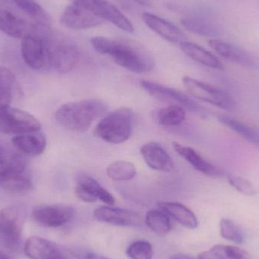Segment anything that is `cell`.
<instances>
[{
  "label": "cell",
  "mask_w": 259,
  "mask_h": 259,
  "mask_svg": "<svg viewBox=\"0 0 259 259\" xmlns=\"http://www.w3.org/2000/svg\"><path fill=\"white\" fill-rule=\"evenodd\" d=\"M91 44L97 53L111 56L117 65L132 72L146 74L155 67L152 55L137 42L94 36Z\"/></svg>",
  "instance_id": "obj_1"
},
{
  "label": "cell",
  "mask_w": 259,
  "mask_h": 259,
  "mask_svg": "<svg viewBox=\"0 0 259 259\" xmlns=\"http://www.w3.org/2000/svg\"><path fill=\"white\" fill-rule=\"evenodd\" d=\"M106 110L107 106L100 100L71 102L60 106L55 118L64 128L74 132H84L96 119L103 116Z\"/></svg>",
  "instance_id": "obj_2"
},
{
  "label": "cell",
  "mask_w": 259,
  "mask_h": 259,
  "mask_svg": "<svg viewBox=\"0 0 259 259\" xmlns=\"http://www.w3.org/2000/svg\"><path fill=\"white\" fill-rule=\"evenodd\" d=\"M134 112L122 107L108 114L97 124L95 134L106 143L120 144L131 137L134 127Z\"/></svg>",
  "instance_id": "obj_3"
},
{
  "label": "cell",
  "mask_w": 259,
  "mask_h": 259,
  "mask_svg": "<svg viewBox=\"0 0 259 259\" xmlns=\"http://www.w3.org/2000/svg\"><path fill=\"white\" fill-rule=\"evenodd\" d=\"M41 34L47 42L50 51L52 68L61 74L72 71L80 59L78 49L72 42L44 27Z\"/></svg>",
  "instance_id": "obj_4"
},
{
  "label": "cell",
  "mask_w": 259,
  "mask_h": 259,
  "mask_svg": "<svg viewBox=\"0 0 259 259\" xmlns=\"http://www.w3.org/2000/svg\"><path fill=\"white\" fill-rule=\"evenodd\" d=\"M0 189L15 193L32 191L33 184L27 171L25 161L14 154L10 161L0 167Z\"/></svg>",
  "instance_id": "obj_5"
},
{
  "label": "cell",
  "mask_w": 259,
  "mask_h": 259,
  "mask_svg": "<svg viewBox=\"0 0 259 259\" xmlns=\"http://www.w3.org/2000/svg\"><path fill=\"white\" fill-rule=\"evenodd\" d=\"M26 214L25 209L17 205H8L0 211V241L9 249H18L21 245Z\"/></svg>",
  "instance_id": "obj_6"
},
{
  "label": "cell",
  "mask_w": 259,
  "mask_h": 259,
  "mask_svg": "<svg viewBox=\"0 0 259 259\" xmlns=\"http://www.w3.org/2000/svg\"><path fill=\"white\" fill-rule=\"evenodd\" d=\"M182 83L189 94L196 100L223 110L231 111L235 108V101L229 94L209 83L189 76L183 77Z\"/></svg>",
  "instance_id": "obj_7"
},
{
  "label": "cell",
  "mask_w": 259,
  "mask_h": 259,
  "mask_svg": "<svg viewBox=\"0 0 259 259\" xmlns=\"http://www.w3.org/2000/svg\"><path fill=\"white\" fill-rule=\"evenodd\" d=\"M41 26L38 25L36 33L23 38L21 53L25 63L36 71H48L51 66L50 51L47 42L41 34Z\"/></svg>",
  "instance_id": "obj_8"
},
{
  "label": "cell",
  "mask_w": 259,
  "mask_h": 259,
  "mask_svg": "<svg viewBox=\"0 0 259 259\" xmlns=\"http://www.w3.org/2000/svg\"><path fill=\"white\" fill-rule=\"evenodd\" d=\"M40 129V122L29 112L10 105L0 107V133L19 135Z\"/></svg>",
  "instance_id": "obj_9"
},
{
  "label": "cell",
  "mask_w": 259,
  "mask_h": 259,
  "mask_svg": "<svg viewBox=\"0 0 259 259\" xmlns=\"http://www.w3.org/2000/svg\"><path fill=\"white\" fill-rule=\"evenodd\" d=\"M140 86L152 97L158 100L173 102L178 104V106L202 118H205L207 116V112L205 108L201 106V105L188 95L178 90L168 88L156 82L146 80H141Z\"/></svg>",
  "instance_id": "obj_10"
},
{
  "label": "cell",
  "mask_w": 259,
  "mask_h": 259,
  "mask_svg": "<svg viewBox=\"0 0 259 259\" xmlns=\"http://www.w3.org/2000/svg\"><path fill=\"white\" fill-rule=\"evenodd\" d=\"M72 4L83 7L103 20H107L124 31L132 33L134 27L127 17L106 0H70Z\"/></svg>",
  "instance_id": "obj_11"
},
{
  "label": "cell",
  "mask_w": 259,
  "mask_h": 259,
  "mask_svg": "<svg viewBox=\"0 0 259 259\" xmlns=\"http://www.w3.org/2000/svg\"><path fill=\"white\" fill-rule=\"evenodd\" d=\"M74 215L73 207L61 204L38 205L32 211L35 222L46 228H60L71 222Z\"/></svg>",
  "instance_id": "obj_12"
},
{
  "label": "cell",
  "mask_w": 259,
  "mask_h": 259,
  "mask_svg": "<svg viewBox=\"0 0 259 259\" xmlns=\"http://www.w3.org/2000/svg\"><path fill=\"white\" fill-rule=\"evenodd\" d=\"M208 45L219 56L233 63L252 69L259 68L258 58L238 46L215 39L209 40Z\"/></svg>",
  "instance_id": "obj_13"
},
{
  "label": "cell",
  "mask_w": 259,
  "mask_h": 259,
  "mask_svg": "<svg viewBox=\"0 0 259 259\" xmlns=\"http://www.w3.org/2000/svg\"><path fill=\"white\" fill-rule=\"evenodd\" d=\"M62 25L73 30H86L100 26L104 20L77 5L68 6L60 17Z\"/></svg>",
  "instance_id": "obj_14"
},
{
  "label": "cell",
  "mask_w": 259,
  "mask_h": 259,
  "mask_svg": "<svg viewBox=\"0 0 259 259\" xmlns=\"http://www.w3.org/2000/svg\"><path fill=\"white\" fill-rule=\"evenodd\" d=\"M97 221L109 225L122 227H137L141 225L140 214L126 208H115L112 205L101 206L94 211Z\"/></svg>",
  "instance_id": "obj_15"
},
{
  "label": "cell",
  "mask_w": 259,
  "mask_h": 259,
  "mask_svg": "<svg viewBox=\"0 0 259 259\" xmlns=\"http://www.w3.org/2000/svg\"><path fill=\"white\" fill-rule=\"evenodd\" d=\"M172 146L181 158H184L193 168L200 173L210 178H221L224 176L222 169L207 161L193 148L184 146L177 142H174Z\"/></svg>",
  "instance_id": "obj_16"
},
{
  "label": "cell",
  "mask_w": 259,
  "mask_h": 259,
  "mask_svg": "<svg viewBox=\"0 0 259 259\" xmlns=\"http://www.w3.org/2000/svg\"><path fill=\"white\" fill-rule=\"evenodd\" d=\"M145 162L150 168L161 172H171L175 169L173 159L165 149L155 142L146 143L140 149Z\"/></svg>",
  "instance_id": "obj_17"
},
{
  "label": "cell",
  "mask_w": 259,
  "mask_h": 259,
  "mask_svg": "<svg viewBox=\"0 0 259 259\" xmlns=\"http://www.w3.org/2000/svg\"><path fill=\"white\" fill-rule=\"evenodd\" d=\"M37 24H32L26 20L14 15L12 12L0 9V30L14 38H24L34 33Z\"/></svg>",
  "instance_id": "obj_18"
},
{
  "label": "cell",
  "mask_w": 259,
  "mask_h": 259,
  "mask_svg": "<svg viewBox=\"0 0 259 259\" xmlns=\"http://www.w3.org/2000/svg\"><path fill=\"white\" fill-rule=\"evenodd\" d=\"M181 24L189 31L202 36L214 37L222 33L220 25L209 17L201 14H190L181 19Z\"/></svg>",
  "instance_id": "obj_19"
},
{
  "label": "cell",
  "mask_w": 259,
  "mask_h": 259,
  "mask_svg": "<svg viewBox=\"0 0 259 259\" xmlns=\"http://www.w3.org/2000/svg\"><path fill=\"white\" fill-rule=\"evenodd\" d=\"M142 19L149 28L166 40L175 44L183 42L181 41L183 34L181 30L170 21L148 12L142 15Z\"/></svg>",
  "instance_id": "obj_20"
},
{
  "label": "cell",
  "mask_w": 259,
  "mask_h": 259,
  "mask_svg": "<svg viewBox=\"0 0 259 259\" xmlns=\"http://www.w3.org/2000/svg\"><path fill=\"white\" fill-rule=\"evenodd\" d=\"M24 252L30 259H51L63 255L56 243L39 237H30L27 240Z\"/></svg>",
  "instance_id": "obj_21"
},
{
  "label": "cell",
  "mask_w": 259,
  "mask_h": 259,
  "mask_svg": "<svg viewBox=\"0 0 259 259\" xmlns=\"http://www.w3.org/2000/svg\"><path fill=\"white\" fill-rule=\"evenodd\" d=\"M12 144L20 152L27 155H39L47 147V138L39 131L15 135Z\"/></svg>",
  "instance_id": "obj_22"
},
{
  "label": "cell",
  "mask_w": 259,
  "mask_h": 259,
  "mask_svg": "<svg viewBox=\"0 0 259 259\" xmlns=\"http://www.w3.org/2000/svg\"><path fill=\"white\" fill-rule=\"evenodd\" d=\"M180 47L189 58L205 66L216 70L225 68L222 62L214 54L197 44L183 41L180 44Z\"/></svg>",
  "instance_id": "obj_23"
},
{
  "label": "cell",
  "mask_w": 259,
  "mask_h": 259,
  "mask_svg": "<svg viewBox=\"0 0 259 259\" xmlns=\"http://www.w3.org/2000/svg\"><path fill=\"white\" fill-rule=\"evenodd\" d=\"M160 209L179 222L182 226L188 229L197 228L199 222L194 213L185 205L178 202H158Z\"/></svg>",
  "instance_id": "obj_24"
},
{
  "label": "cell",
  "mask_w": 259,
  "mask_h": 259,
  "mask_svg": "<svg viewBox=\"0 0 259 259\" xmlns=\"http://www.w3.org/2000/svg\"><path fill=\"white\" fill-rule=\"evenodd\" d=\"M21 94L15 74L9 68L0 66V107L10 105Z\"/></svg>",
  "instance_id": "obj_25"
},
{
  "label": "cell",
  "mask_w": 259,
  "mask_h": 259,
  "mask_svg": "<svg viewBox=\"0 0 259 259\" xmlns=\"http://www.w3.org/2000/svg\"><path fill=\"white\" fill-rule=\"evenodd\" d=\"M199 259H252L247 251L229 245H216L198 255Z\"/></svg>",
  "instance_id": "obj_26"
},
{
  "label": "cell",
  "mask_w": 259,
  "mask_h": 259,
  "mask_svg": "<svg viewBox=\"0 0 259 259\" xmlns=\"http://www.w3.org/2000/svg\"><path fill=\"white\" fill-rule=\"evenodd\" d=\"M219 121L225 127L259 147V130L228 115H220Z\"/></svg>",
  "instance_id": "obj_27"
},
{
  "label": "cell",
  "mask_w": 259,
  "mask_h": 259,
  "mask_svg": "<svg viewBox=\"0 0 259 259\" xmlns=\"http://www.w3.org/2000/svg\"><path fill=\"white\" fill-rule=\"evenodd\" d=\"M76 184H78L88 190L97 200L100 199L106 205L112 206L115 204V199L114 196L92 177L86 174H80L76 178Z\"/></svg>",
  "instance_id": "obj_28"
},
{
  "label": "cell",
  "mask_w": 259,
  "mask_h": 259,
  "mask_svg": "<svg viewBox=\"0 0 259 259\" xmlns=\"http://www.w3.org/2000/svg\"><path fill=\"white\" fill-rule=\"evenodd\" d=\"M145 222L148 228L158 237H164L171 230L170 217L161 209H152L148 211Z\"/></svg>",
  "instance_id": "obj_29"
},
{
  "label": "cell",
  "mask_w": 259,
  "mask_h": 259,
  "mask_svg": "<svg viewBox=\"0 0 259 259\" xmlns=\"http://www.w3.org/2000/svg\"><path fill=\"white\" fill-rule=\"evenodd\" d=\"M13 1L23 12L31 17L37 24L50 27L51 24L50 15L35 0H13Z\"/></svg>",
  "instance_id": "obj_30"
},
{
  "label": "cell",
  "mask_w": 259,
  "mask_h": 259,
  "mask_svg": "<svg viewBox=\"0 0 259 259\" xmlns=\"http://www.w3.org/2000/svg\"><path fill=\"white\" fill-rule=\"evenodd\" d=\"M106 174L114 181H127L136 176L137 170L133 163L121 160L109 164L106 168Z\"/></svg>",
  "instance_id": "obj_31"
},
{
  "label": "cell",
  "mask_w": 259,
  "mask_h": 259,
  "mask_svg": "<svg viewBox=\"0 0 259 259\" xmlns=\"http://www.w3.org/2000/svg\"><path fill=\"white\" fill-rule=\"evenodd\" d=\"M185 118V109L178 105L163 108L157 113L158 123L161 125L169 126V127L180 125Z\"/></svg>",
  "instance_id": "obj_32"
},
{
  "label": "cell",
  "mask_w": 259,
  "mask_h": 259,
  "mask_svg": "<svg viewBox=\"0 0 259 259\" xmlns=\"http://www.w3.org/2000/svg\"><path fill=\"white\" fill-rule=\"evenodd\" d=\"M219 228L221 236L225 240L239 245L244 243L246 239L244 232L233 221L228 219H222L219 224Z\"/></svg>",
  "instance_id": "obj_33"
},
{
  "label": "cell",
  "mask_w": 259,
  "mask_h": 259,
  "mask_svg": "<svg viewBox=\"0 0 259 259\" xmlns=\"http://www.w3.org/2000/svg\"><path fill=\"white\" fill-rule=\"evenodd\" d=\"M127 255L131 259H152L153 249L146 240H137L129 245Z\"/></svg>",
  "instance_id": "obj_34"
},
{
  "label": "cell",
  "mask_w": 259,
  "mask_h": 259,
  "mask_svg": "<svg viewBox=\"0 0 259 259\" xmlns=\"http://www.w3.org/2000/svg\"><path fill=\"white\" fill-rule=\"evenodd\" d=\"M228 184L239 193L246 196H254L258 193L255 186L249 180L235 175H227Z\"/></svg>",
  "instance_id": "obj_35"
},
{
  "label": "cell",
  "mask_w": 259,
  "mask_h": 259,
  "mask_svg": "<svg viewBox=\"0 0 259 259\" xmlns=\"http://www.w3.org/2000/svg\"><path fill=\"white\" fill-rule=\"evenodd\" d=\"M14 153H11L9 151L5 149L4 148L0 146V167L4 166L9 162V160L12 158Z\"/></svg>",
  "instance_id": "obj_36"
},
{
  "label": "cell",
  "mask_w": 259,
  "mask_h": 259,
  "mask_svg": "<svg viewBox=\"0 0 259 259\" xmlns=\"http://www.w3.org/2000/svg\"><path fill=\"white\" fill-rule=\"evenodd\" d=\"M170 259H196L194 257L190 256V255H186V254H175L171 255ZM199 259V258H198Z\"/></svg>",
  "instance_id": "obj_37"
},
{
  "label": "cell",
  "mask_w": 259,
  "mask_h": 259,
  "mask_svg": "<svg viewBox=\"0 0 259 259\" xmlns=\"http://www.w3.org/2000/svg\"><path fill=\"white\" fill-rule=\"evenodd\" d=\"M85 259H109L106 257L102 256V255H97L95 253H88L87 254Z\"/></svg>",
  "instance_id": "obj_38"
},
{
  "label": "cell",
  "mask_w": 259,
  "mask_h": 259,
  "mask_svg": "<svg viewBox=\"0 0 259 259\" xmlns=\"http://www.w3.org/2000/svg\"><path fill=\"white\" fill-rule=\"evenodd\" d=\"M134 1L138 3V4L141 5V6H146L149 3V0H134Z\"/></svg>",
  "instance_id": "obj_39"
},
{
  "label": "cell",
  "mask_w": 259,
  "mask_h": 259,
  "mask_svg": "<svg viewBox=\"0 0 259 259\" xmlns=\"http://www.w3.org/2000/svg\"><path fill=\"white\" fill-rule=\"evenodd\" d=\"M0 259H10L6 255H3V253H0Z\"/></svg>",
  "instance_id": "obj_40"
},
{
  "label": "cell",
  "mask_w": 259,
  "mask_h": 259,
  "mask_svg": "<svg viewBox=\"0 0 259 259\" xmlns=\"http://www.w3.org/2000/svg\"><path fill=\"white\" fill-rule=\"evenodd\" d=\"M51 259H65V256L63 255H60V256L55 257V258Z\"/></svg>",
  "instance_id": "obj_41"
}]
</instances>
